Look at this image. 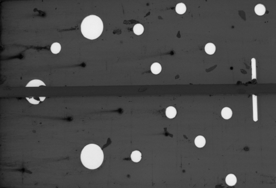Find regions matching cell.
<instances>
[{"instance_id":"cell-1","label":"cell","mask_w":276,"mask_h":188,"mask_svg":"<svg viewBox=\"0 0 276 188\" xmlns=\"http://www.w3.org/2000/svg\"><path fill=\"white\" fill-rule=\"evenodd\" d=\"M81 161L84 166L89 169L99 168L104 160V154L100 147L95 144L86 145L81 153Z\"/></svg>"},{"instance_id":"cell-2","label":"cell","mask_w":276,"mask_h":188,"mask_svg":"<svg viewBox=\"0 0 276 188\" xmlns=\"http://www.w3.org/2000/svg\"><path fill=\"white\" fill-rule=\"evenodd\" d=\"M103 23L100 18L96 15L86 17L81 25V31L84 37L93 40L98 38L103 32Z\"/></svg>"},{"instance_id":"cell-3","label":"cell","mask_w":276,"mask_h":188,"mask_svg":"<svg viewBox=\"0 0 276 188\" xmlns=\"http://www.w3.org/2000/svg\"><path fill=\"white\" fill-rule=\"evenodd\" d=\"M225 181H226V184L228 185L234 186L237 183V179H236V177H235V175L230 174H229L226 177Z\"/></svg>"},{"instance_id":"cell-4","label":"cell","mask_w":276,"mask_h":188,"mask_svg":"<svg viewBox=\"0 0 276 188\" xmlns=\"http://www.w3.org/2000/svg\"><path fill=\"white\" fill-rule=\"evenodd\" d=\"M232 115H233L232 110L229 107H224L221 111V116L225 120H228L230 119Z\"/></svg>"},{"instance_id":"cell-5","label":"cell","mask_w":276,"mask_h":188,"mask_svg":"<svg viewBox=\"0 0 276 188\" xmlns=\"http://www.w3.org/2000/svg\"><path fill=\"white\" fill-rule=\"evenodd\" d=\"M194 143H195V145L197 147L202 148L206 145V139L204 138V137H203L202 136H197L196 138L195 141H194Z\"/></svg>"},{"instance_id":"cell-6","label":"cell","mask_w":276,"mask_h":188,"mask_svg":"<svg viewBox=\"0 0 276 188\" xmlns=\"http://www.w3.org/2000/svg\"><path fill=\"white\" fill-rule=\"evenodd\" d=\"M177 111L176 109L172 106H170L166 110V116L169 119H174L176 116Z\"/></svg>"},{"instance_id":"cell-7","label":"cell","mask_w":276,"mask_h":188,"mask_svg":"<svg viewBox=\"0 0 276 188\" xmlns=\"http://www.w3.org/2000/svg\"><path fill=\"white\" fill-rule=\"evenodd\" d=\"M215 46L213 43H208L205 46V51L209 55L213 54L215 51Z\"/></svg>"},{"instance_id":"cell-8","label":"cell","mask_w":276,"mask_h":188,"mask_svg":"<svg viewBox=\"0 0 276 188\" xmlns=\"http://www.w3.org/2000/svg\"><path fill=\"white\" fill-rule=\"evenodd\" d=\"M255 11L257 15L262 16L266 12V8L263 5L258 4L255 6Z\"/></svg>"},{"instance_id":"cell-9","label":"cell","mask_w":276,"mask_h":188,"mask_svg":"<svg viewBox=\"0 0 276 188\" xmlns=\"http://www.w3.org/2000/svg\"><path fill=\"white\" fill-rule=\"evenodd\" d=\"M162 70L161 65L158 63H154L151 66V72L154 74H158Z\"/></svg>"},{"instance_id":"cell-10","label":"cell","mask_w":276,"mask_h":188,"mask_svg":"<svg viewBox=\"0 0 276 188\" xmlns=\"http://www.w3.org/2000/svg\"><path fill=\"white\" fill-rule=\"evenodd\" d=\"M132 160L134 162H139L142 159V153L138 151H135L131 154Z\"/></svg>"},{"instance_id":"cell-11","label":"cell","mask_w":276,"mask_h":188,"mask_svg":"<svg viewBox=\"0 0 276 188\" xmlns=\"http://www.w3.org/2000/svg\"><path fill=\"white\" fill-rule=\"evenodd\" d=\"M46 86L45 84L39 80H33L31 81L27 85L26 87H38L40 86Z\"/></svg>"},{"instance_id":"cell-12","label":"cell","mask_w":276,"mask_h":188,"mask_svg":"<svg viewBox=\"0 0 276 188\" xmlns=\"http://www.w3.org/2000/svg\"><path fill=\"white\" fill-rule=\"evenodd\" d=\"M176 12L178 14H184L186 11V6L183 3H180L176 5Z\"/></svg>"},{"instance_id":"cell-13","label":"cell","mask_w":276,"mask_h":188,"mask_svg":"<svg viewBox=\"0 0 276 188\" xmlns=\"http://www.w3.org/2000/svg\"><path fill=\"white\" fill-rule=\"evenodd\" d=\"M144 28L141 24H136L133 28L134 33L136 35H141L144 32Z\"/></svg>"},{"instance_id":"cell-14","label":"cell","mask_w":276,"mask_h":188,"mask_svg":"<svg viewBox=\"0 0 276 188\" xmlns=\"http://www.w3.org/2000/svg\"><path fill=\"white\" fill-rule=\"evenodd\" d=\"M61 45L59 43H53L51 46V51L53 54H58L61 51Z\"/></svg>"},{"instance_id":"cell-15","label":"cell","mask_w":276,"mask_h":188,"mask_svg":"<svg viewBox=\"0 0 276 188\" xmlns=\"http://www.w3.org/2000/svg\"><path fill=\"white\" fill-rule=\"evenodd\" d=\"M26 99L31 103H32V104H34V105H37V104H38L39 103V101H37V100H35L34 98H32V99H29V98H28V97H26Z\"/></svg>"},{"instance_id":"cell-16","label":"cell","mask_w":276,"mask_h":188,"mask_svg":"<svg viewBox=\"0 0 276 188\" xmlns=\"http://www.w3.org/2000/svg\"><path fill=\"white\" fill-rule=\"evenodd\" d=\"M39 98L41 99V100H42V101H44V99H45V97H39Z\"/></svg>"}]
</instances>
